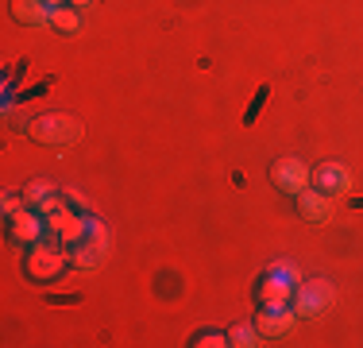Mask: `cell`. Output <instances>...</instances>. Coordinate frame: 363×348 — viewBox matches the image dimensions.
Wrapping results in <instances>:
<instances>
[{
	"label": "cell",
	"instance_id": "6da1fadb",
	"mask_svg": "<svg viewBox=\"0 0 363 348\" xmlns=\"http://www.w3.org/2000/svg\"><path fill=\"white\" fill-rule=\"evenodd\" d=\"M336 302V290L328 278H309V283H298V290H294V313L298 317H321V313Z\"/></svg>",
	"mask_w": 363,
	"mask_h": 348
},
{
	"label": "cell",
	"instance_id": "9c48e42d",
	"mask_svg": "<svg viewBox=\"0 0 363 348\" xmlns=\"http://www.w3.org/2000/svg\"><path fill=\"white\" fill-rule=\"evenodd\" d=\"M50 12L55 8L47 0H12V16L28 28H50Z\"/></svg>",
	"mask_w": 363,
	"mask_h": 348
},
{
	"label": "cell",
	"instance_id": "7a4b0ae2",
	"mask_svg": "<svg viewBox=\"0 0 363 348\" xmlns=\"http://www.w3.org/2000/svg\"><path fill=\"white\" fill-rule=\"evenodd\" d=\"M31 136L39 143H50V147H66V143H77L82 128H77L74 116H62V112H47V116L31 120Z\"/></svg>",
	"mask_w": 363,
	"mask_h": 348
},
{
	"label": "cell",
	"instance_id": "52a82bcc",
	"mask_svg": "<svg viewBox=\"0 0 363 348\" xmlns=\"http://www.w3.org/2000/svg\"><path fill=\"white\" fill-rule=\"evenodd\" d=\"M298 213L306 217L309 224H325L328 217H333V197L321 194L317 186H306V190L298 194Z\"/></svg>",
	"mask_w": 363,
	"mask_h": 348
},
{
	"label": "cell",
	"instance_id": "9a60e30c",
	"mask_svg": "<svg viewBox=\"0 0 363 348\" xmlns=\"http://www.w3.org/2000/svg\"><path fill=\"white\" fill-rule=\"evenodd\" d=\"M50 194H55V186H50V182H31V186H28V194H23V202H28L31 209H35V205L43 202V197H50Z\"/></svg>",
	"mask_w": 363,
	"mask_h": 348
},
{
	"label": "cell",
	"instance_id": "3957f363",
	"mask_svg": "<svg viewBox=\"0 0 363 348\" xmlns=\"http://www.w3.org/2000/svg\"><path fill=\"white\" fill-rule=\"evenodd\" d=\"M271 182L282 190V194L298 197L306 186H313V170H309L301 159H279V163L271 167Z\"/></svg>",
	"mask_w": 363,
	"mask_h": 348
},
{
	"label": "cell",
	"instance_id": "30bf717a",
	"mask_svg": "<svg viewBox=\"0 0 363 348\" xmlns=\"http://www.w3.org/2000/svg\"><path fill=\"white\" fill-rule=\"evenodd\" d=\"M294 290H298V286H290V283H282V278L267 275L263 283H259V302H263V306H290Z\"/></svg>",
	"mask_w": 363,
	"mask_h": 348
},
{
	"label": "cell",
	"instance_id": "8992f818",
	"mask_svg": "<svg viewBox=\"0 0 363 348\" xmlns=\"http://www.w3.org/2000/svg\"><path fill=\"white\" fill-rule=\"evenodd\" d=\"M313 186L328 197H340V194L352 190V174H348L344 163H321V167L313 170Z\"/></svg>",
	"mask_w": 363,
	"mask_h": 348
},
{
	"label": "cell",
	"instance_id": "e0dca14e",
	"mask_svg": "<svg viewBox=\"0 0 363 348\" xmlns=\"http://www.w3.org/2000/svg\"><path fill=\"white\" fill-rule=\"evenodd\" d=\"M23 205H28V202H20V197H16V194H4V213H8V217H16V213H20Z\"/></svg>",
	"mask_w": 363,
	"mask_h": 348
},
{
	"label": "cell",
	"instance_id": "5bb4252c",
	"mask_svg": "<svg viewBox=\"0 0 363 348\" xmlns=\"http://www.w3.org/2000/svg\"><path fill=\"white\" fill-rule=\"evenodd\" d=\"M267 275H271V278H282V283H290V286L301 283V271L290 263V259H274V263L267 267Z\"/></svg>",
	"mask_w": 363,
	"mask_h": 348
},
{
	"label": "cell",
	"instance_id": "2e32d148",
	"mask_svg": "<svg viewBox=\"0 0 363 348\" xmlns=\"http://www.w3.org/2000/svg\"><path fill=\"white\" fill-rule=\"evenodd\" d=\"M194 344L197 348H224V344H228V333H201Z\"/></svg>",
	"mask_w": 363,
	"mask_h": 348
},
{
	"label": "cell",
	"instance_id": "277c9868",
	"mask_svg": "<svg viewBox=\"0 0 363 348\" xmlns=\"http://www.w3.org/2000/svg\"><path fill=\"white\" fill-rule=\"evenodd\" d=\"M294 321H298V313L294 306H263L255 317V329L263 333V341H274V337H286L294 329Z\"/></svg>",
	"mask_w": 363,
	"mask_h": 348
},
{
	"label": "cell",
	"instance_id": "8fae6325",
	"mask_svg": "<svg viewBox=\"0 0 363 348\" xmlns=\"http://www.w3.org/2000/svg\"><path fill=\"white\" fill-rule=\"evenodd\" d=\"M101 259H105V244H101V240H93V244L77 240L74 248H70V263L74 267H85V271H93Z\"/></svg>",
	"mask_w": 363,
	"mask_h": 348
},
{
	"label": "cell",
	"instance_id": "ba28073f",
	"mask_svg": "<svg viewBox=\"0 0 363 348\" xmlns=\"http://www.w3.org/2000/svg\"><path fill=\"white\" fill-rule=\"evenodd\" d=\"M12 240L23 244V248H35V244L43 240V221L35 217V209L23 205L20 213L12 217Z\"/></svg>",
	"mask_w": 363,
	"mask_h": 348
},
{
	"label": "cell",
	"instance_id": "5b68a950",
	"mask_svg": "<svg viewBox=\"0 0 363 348\" xmlns=\"http://www.w3.org/2000/svg\"><path fill=\"white\" fill-rule=\"evenodd\" d=\"M66 259H70V256H62V251L47 248V244L39 240L35 248H31V256H28V275L39 278V283H47V278H55L66 267Z\"/></svg>",
	"mask_w": 363,
	"mask_h": 348
},
{
	"label": "cell",
	"instance_id": "4fadbf2b",
	"mask_svg": "<svg viewBox=\"0 0 363 348\" xmlns=\"http://www.w3.org/2000/svg\"><path fill=\"white\" fill-rule=\"evenodd\" d=\"M228 344H236V348H259V344H263V333H259L255 325H236L228 333Z\"/></svg>",
	"mask_w": 363,
	"mask_h": 348
},
{
	"label": "cell",
	"instance_id": "7c38bea8",
	"mask_svg": "<svg viewBox=\"0 0 363 348\" xmlns=\"http://www.w3.org/2000/svg\"><path fill=\"white\" fill-rule=\"evenodd\" d=\"M50 28L62 31V35H77V28H82V16H77L74 4H58L55 12H50Z\"/></svg>",
	"mask_w": 363,
	"mask_h": 348
},
{
	"label": "cell",
	"instance_id": "ac0fdd59",
	"mask_svg": "<svg viewBox=\"0 0 363 348\" xmlns=\"http://www.w3.org/2000/svg\"><path fill=\"white\" fill-rule=\"evenodd\" d=\"M70 4H74V8H89L93 0H70Z\"/></svg>",
	"mask_w": 363,
	"mask_h": 348
},
{
	"label": "cell",
	"instance_id": "d6986e66",
	"mask_svg": "<svg viewBox=\"0 0 363 348\" xmlns=\"http://www.w3.org/2000/svg\"><path fill=\"white\" fill-rule=\"evenodd\" d=\"M47 4H50V8H58V4H70V0H47Z\"/></svg>",
	"mask_w": 363,
	"mask_h": 348
}]
</instances>
